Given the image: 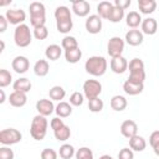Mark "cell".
I'll list each match as a JSON object with an SVG mask.
<instances>
[{
  "mask_svg": "<svg viewBox=\"0 0 159 159\" xmlns=\"http://www.w3.org/2000/svg\"><path fill=\"white\" fill-rule=\"evenodd\" d=\"M84 70L94 77H101L107 71V60L103 56H92L86 61Z\"/></svg>",
  "mask_w": 159,
  "mask_h": 159,
  "instance_id": "1",
  "label": "cell"
},
{
  "mask_svg": "<svg viewBox=\"0 0 159 159\" xmlns=\"http://www.w3.org/2000/svg\"><path fill=\"white\" fill-rule=\"evenodd\" d=\"M30 10V24L34 26V29L45 26L46 22V9L42 2L34 1L29 6Z\"/></svg>",
  "mask_w": 159,
  "mask_h": 159,
  "instance_id": "2",
  "label": "cell"
},
{
  "mask_svg": "<svg viewBox=\"0 0 159 159\" xmlns=\"http://www.w3.org/2000/svg\"><path fill=\"white\" fill-rule=\"evenodd\" d=\"M47 127H48V122L46 119V117L37 114L32 118L31 125H30V134L35 140H42L46 137L47 133Z\"/></svg>",
  "mask_w": 159,
  "mask_h": 159,
  "instance_id": "3",
  "label": "cell"
},
{
  "mask_svg": "<svg viewBox=\"0 0 159 159\" xmlns=\"http://www.w3.org/2000/svg\"><path fill=\"white\" fill-rule=\"evenodd\" d=\"M14 41L19 47H27L32 41V35L30 27L26 24H21L15 27L14 31Z\"/></svg>",
  "mask_w": 159,
  "mask_h": 159,
  "instance_id": "4",
  "label": "cell"
},
{
  "mask_svg": "<svg viewBox=\"0 0 159 159\" xmlns=\"http://www.w3.org/2000/svg\"><path fill=\"white\" fill-rule=\"evenodd\" d=\"M22 134L15 128H6L0 132V143L2 145H12L21 140Z\"/></svg>",
  "mask_w": 159,
  "mask_h": 159,
  "instance_id": "5",
  "label": "cell"
},
{
  "mask_svg": "<svg viewBox=\"0 0 159 159\" xmlns=\"http://www.w3.org/2000/svg\"><path fill=\"white\" fill-rule=\"evenodd\" d=\"M83 94L86 96L87 99H93L99 97L101 92H102V84L99 81L97 80H87L83 83Z\"/></svg>",
  "mask_w": 159,
  "mask_h": 159,
  "instance_id": "6",
  "label": "cell"
},
{
  "mask_svg": "<svg viewBox=\"0 0 159 159\" xmlns=\"http://www.w3.org/2000/svg\"><path fill=\"white\" fill-rule=\"evenodd\" d=\"M123 50H124V41L119 36H113L109 39L107 45V52L112 58L122 56Z\"/></svg>",
  "mask_w": 159,
  "mask_h": 159,
  "instance_id": "7",
  "label": "cell"
},
{
  "mask_svg": "<svg viewBox=\"0 0 159 159\" xmlns=\"http://www.w3.org/2000/svg\"><path fill=\"white\" fill-rule=\"evenodd\" d=\"M5 16H6L9 24H12L16 26L24 24V21L26 20V14L21 9H9V10H6Z\"/></svg>",
  "mask_w": 159,
  "mask_h": 159,
  "instance_id": "8",
  "label": "cell"
},
{
  "mask_svg": "<svg viewBox=\"0 0 159 159\" xmlns=\"http://www.w3.org/2000/svg\"><path fill=\"white\" fill-rule=\"evenodd\" d=\"M86 30L89 32V34H99L101 30H102V19L97 15V14H93V15H89L86 20Z\"/></svg>",
  "mask_w": 159,
  "mask_h": 159,
  "instance_id": "9",
  "label": "cell"
},
{
  "mask_svg": "<svg viewBox=\"0 0 159 159\" xmlns=\"http://www.w3.org/2000/svg\"><path fill=\"white\" fill-rule=\"evenodd\" d=\"M55 109H56V107L53 106V102L50 99L41 98L36 102V111L39 112V114H41L43 117L50 116Z\"/></svg>",
  "mask_w": 159,
  "mask_h": 159,
  "instance_id": "10",
  "label": "cell"
},
{
  "mask_svg": "<svg viewBox=\"0 0 159 159\" xmlns=\"http://www.w3.org/2000/svg\"><path fill=\"white\" fill-rule=\"evenodd\" d=\"M11 67L16 73H25L30 67V61L26 56H16L11 62Z\"/></svg>",
  "mask_w": 159,
  "mask_h": 159,
  "instance_id": "11",
  "label": "cell"
},
{
  "mask_svg": "<svg viewBox=\"0 0 159 159\" xmlns=\"http://www.w3.org/2000/svg\"><path fill=\"white\" fill-rule=\"evenodd\" d=\"M120 133H122L123 137H125L128 139L134 137V135H137L138 134V125H137V123L134 120H132V119L124 120L120 124Z\"/></svg>",
  "mask_w": 159,
  "mask_h": 159,
  "instance_id": "12",
  "label": "cell"
},
{
  "mask_svg": "<svg viewBox=\"0 0 159 159\" xmlns=\"http://www.w3.org/2000/svg\"><path fill=\"white\" fill-rule=\"evenodd\" d=\"M89 10H91V5L86 0H77L72 2V11L80 17L87 16L89 14Z\"/></svg>",
  "mask_w": 159,
  "mask_h": 159,
  "instance_id": "13",
  "label": "cell"
},
{
  "mask_svg": "<svg viewBox=\"0 0 159 159\" xmlns=\"http://www.w3.org/2000/svg\"><path fill=\"white\" fill-rule=\"evenodd\" d=\"M143 40H144L143 32L137 29H132L125 34V42L130 46H139L142 45Z\"/></svg>",
  "mask_w": 159,
  "mask_h": 159,
  "instance_id": "14",
  "label": "cell"
},
{
  "mask_svg": "<svg viewBox=\"0 0 159 159\" xmlns=\"http://www.w3.org/2000/svg\"><path fill=\"white\" fill-rule=\"evenodd\" d=\"M111 70L114 72V73H124L128 68V61L125 57L123 56H119V57H114L111 60Z\"/></svg>",
  "mask_w": 159,
  "mask_h": 159,
  "instance_id": "15",
  "label": "cell"
},
{
  "mask_svg": "<svg viewBox=\"0 0 159 159\" xmlns=\"http://www.w3.org/2000/svg\"><path fill=\"white\" fill-rule=\"evenodd\" d=\"M9 102L12 107H16V108H20V107H24L27 102V96L26 93H22V92H17V91H14L10 93L9 96Z\"/></svg>",
  "mask_w": 159,
  "mask_h": 159,
  "instance_id": "16",
  "label": "cell"
},
{
  "mask_svg": "<svg viewBox=\"0 0 159 159\" xmlns=\"http://www.w3.org/2000/svg\"><path fill=\"white\" fill-rule=\"evenodd\" d=\"M55 19H56V24L57 22L72 21L71 10L67 6H58V7H56V10H55Z\"/></svg>",
  "mask_w": 159,
  "mask_h": 159,
  "instance_id": "17",
  "label": "cell"
},
{
  "mask_svg": "<svg viewBox=\"0 0 159 159\" xmlns=\"http://www.w3.org/2000/svg\"><path fill=\"white\" fill-rule=\"evenodd\" d=\"M142 32L145 35H154L158 31V22L153 17H147L142 21Z\"/></svg>",
  "mask_w": 159,
  "mask_h": 159,
  "instance_id": "18",
  "label": "cell"
},
{
  "mask_svg": "<svg viewBox=\"0 0 159 159\" xmlns=\"http://www.w3.org/2000/svg\"><path fill=\"white\" fill-rule=\"evenodd\" d=\"M138 9L144 15L153 14L157 9V1L155 0H138Z\"/></svg>",
  "mask_w": 159,
  "mask_h": 159,
  "instance_id": "19",
  "label": "cell"
},
{
  "mask_svg": "<svg viewBox=\"0 0 159 159\" xmlns=\"http://www.w3.org/2000/svg\"><path fill=\"white\" fill-rule=\"evenodd\" d=\"M61 55H62V48H61L58 45H55V43L48 45V46L46 47V50H45V56H46V58L50 60V61H56V60H58V58L61 57Z\"/></svg>",
  "mask_w": 159,
  "mask_h": 159,
  "instance_id": "20",
  "label": "cell"
},
{
  "mask_svg": "<svg viewBox=\"0 0 159 159\" xmlns=\"http://www.w3.org/2000/svg\"><path fill=\"white\" fill-rule=\"evenodd\" d=\"M147 147V142L145 139L142 137V135H134L132 138H129V148L132 150H135V152H143Z\"/></svg>",
  "mask_w": 159,
  "mask_h": 159,
  "instance_id": "21",
  "label": "cell"
},
{
  "mask_svg": "<svg viewBox=\"0 0 159 159\" xmlns=\"http://www.w3.org/2000/svg\"><path fill=\"white\" fill-rule=\"evenodd\" d=\"M31 87H32V84H31L30 80L26 78V77H21V78H19V80H16V81L14 82V84H12L14 91L22 92V93H27V92L31 89Z\"/></svg>",
  "mask_w": 159,
  "mask_h": 159,
  "instance_id": "22",
  "label": "cell"
},
{
  "mask_svg": "<svg viewBox=\"0 0 159 159\" xmlns=\"http://www.w3.org/2000/svg\"><path fill=\"white\" fill-rule=\"evenodd\" d=\"M144 89V84H138V83H132L129 81H125L123 83V91L129 94V96H137L139 93H142Z\"/></svg>",
  "mask_w": 159,
  "mask_h": 159,
  "instance_id": "23",
  "label": "cell"
},
{
  "mask_svg": "<svg viewBox=\"0 0 159 159\" xmlns=\"http://www.w3.org/2000/svg\"><path fill=\"white\" fill-rule=\"evenodd\" d=\"M127 104H128V102H127L125 97H123L120 94H116V96H113L111 98V108L113 111L120 112V111L127 108Z\"/></svg>",
  "mask_w": 159,
  "mask_h": 159,
  "instance_id": "24",
  "label": "cell"
},
{
  "mask_svg": "<svg viewBox=\"0 0 159 159\" xmlns=\"http://www.w3.org/2000/svg\"><path fill=\"white\" fill-rule=\"evenodd\" d=\"M113 6H114V4L109 2V1H101L97 5V15L101 19H108V16H109Z\"/></svg>",
  "mask_w": 159,
  "mask_h": 159,
  "instance_id": "25",
  "label": "cell"
},
{
  "mask_svg": "<svg viewBox=\"0 0 159 159\" xmlns=\"http://www.w3.org/2000/svg\"><path fill=\"white\" fill-rule=\"evenodd\" d=\"M142 21L143 20L140 17V14L137 11H129L125 16V24L132 29H137L139 25H142Z\"/></svg>",
  "mask_w": 159,
  "mask_h": 159,
  "instance_id": "26",
  "label": "cell"
},
{
  "mask_svg": "<svg viewBox=\"0 0 159 159\" xmlns=\"http://www.w3.org/2000/svg\"><path fill=\"white\" fill-rule=\"evenodd\" d=\"M50 71V65L46 60H39L34 65V72L39 77H45Z\"/></svg>",
  "mask_w": 159,
  "mask_h": 159,
  "instance_id": "27",
  "label": "cell"
},
{
  "mask_svg": "<svg viewBox=\"0 0 159 159\" xmlns=\"http://www.w3.org/2000/svg\"><path fill=\"white\" fill-rule=\"evenodd\" d=\"M55 112H56L57 117H60V118H66V117H70V116H71V113H72V107H71L70 103L61 101V102L56 106Z\"/></svg>",
  "mask_w": 159,
  "mask_h": 159,
  "instance_id": "28",
  "label": "cell"
},
{
  "mask_svg": "<svg viewBox=\"0 0 159 159\" xmlns=\"http://www.w3.org/2000/svg\"><path fill=\"white\" fill-rule=\"evenodd\" d=\"M144 80H145L144 70H132V71H129V77L127 81H129L132 83L142 84V83H144Z\"/></svg>",
  "mask_w": 159,
  "mask_h": 159,
  "instance_id": "29",
  "label": "cell"
},
{
  "mask_svg": "<svg viewBox=\"0 0 159 159\" xmlns=\"http://www.w3.org/2000/svg\"><path fill=\"white\" fill-rule=\"evenodd\" d=\"M81 57H82V51L80 50V47L65 51V58L70 63H77L81 60Z\"/></svg>",
  "mask_w": 159,
  "mask_h": 159,
  "instance_id": "30",
  "label": "cell"
},
{
  "mask_svg": "<svg viewBox=\"0 0 159 159\" xmlns=\"http://www.w3.org/2000/svg\"><path fill=\"white\" fill-rule=\"evenodd\" d=\"M48 96L52 101H60L61 102V99H63L66 96V91L61 86H53L48 91Z\"/></svg>",
  "mask_w": 159,
  "mask_h": 159,
  "instance_id": "31",
  "label": "cell"
},
{
  "mask_svg": "<svg viewBox=\"0 0 159 159\" xmlns=\"http://www.w3.org/2000/svg\"><path fill=\"white\" fill-rule=\"evenodd\" d=\"M58 155L62 159H71L73 155H76V152H75L73 145H71V144H62L60 147Z\"/></svg>",
  "mask_w": 159,
  "mask_h": 159,
  "instance_id": "32",
  "label": "cell"
},
{
  "mask_svg": "<svg viewBox=\"0 0 159 159\" xmlns=\"http://www.w3.org/2000/svg\"><path fill=\"white\" fill-rule=\"evenodd\" d=\"M53 134H55V138H56L58 142H66V140L71 137V129H70L68 125L65 124L62 128L55 130Z\"/></svg>",
  "mask_w": 159,
  "mask_h": 159,
  "instance_id": "33",
  "label": "cell"
},
{
  "mask_svg": "<svg viewBox=\"0 0 159 159\" xmlns=\"http://www.w3.org/2000/svg\"><path fill=\"white\" fill-rule=\"evenodd\" d=\"M61 47H62L65 51L73 50V48H77V47H78V42H77L76 37H73V36H65V37L62 39Z\"/></svg>",
  "mask_w": 159,
  "mask_h": 159,
  "instance_id": "34",
  "label": "cell"
},
{
  "mask_svg": "<svg viewBox=\"0 0 159 159\" xmlns=\"http://www.w3.org/2000/svg\"><path fill=\"white\" fill-rule=\"evenodd\" d=\"M123 17H124V10L120 9V7L113 6V9H112V11H111V14H109V16H108L107 20H109L111 22H114L116 24V22H119Z\"/></svg>",
  "mask_w": 159,
  "mask_h": 159,
  "instance_id": "35",
  "label": "cell"
},
{
  "mask_svg": "<svg viewBox=\"0 0 159 159\" xmlns=\"http://www.w3.org/2000/svg\"><path fill=\"white\" fill-rule=\"evenodd\" d=\"M103 101L97 97V98H93V99H88V109L93 113H98L103 109Z\"/></svg>",
  "mask_w": 159,
  "mask_h": 159,
  "instance_id": "36",
  "label": "cell"
},
{
  "mask_svg": "<svg viewBox=\"0 0 159 159\" xmlns=\"http://www.w3.org/2000/svg\"><path fill=\"white\" fill-rule=\"evenodd\" d=\"M11 81H12L11 73H10L7 70L1 68V70H0V87L4 88V87H6V86H9V84L11 83Z\"/></svg>",
  "mask_w": 159,
  "mask_h": 159,
  "instance_id": "37",
  "label": "cell"
},
{
  "mask_svg": "<svg viewBox=\"0 0 159 159\" xmlns=\"http://www.w3.org/2000/svg\"><path fill=\"white\" fill-rule=\"evenodd\" d=\"M76 159H94L93 152L88 147H81L76 152Z\"/></svg>",
  "mask_w": 159,
  "mask_h": 159,
  "instance_id": "38",
  "label": "cell"
},
{
  "mask_svg": "<svg viewBox=\"0 0 159 159\" xmlns=\"http://www.w3.org/2000/svg\"><path fill=\"white\" fill-rule=\"evenodd\" d=\"M70 104L75 107H80L83 104V94L81 92H73L70 96Z\"/></svg>",
  "mask_w": 159,
  "mask_h": 159,
  "instance_id": "39",
  "label": "cell"
},
{
  "mask_svg": "<svg viewBox=\"0 0 159 159\" xmlns=\"http://www.w3.org/2000/svg\"><path fill=\"white\" fill-rule=\"evenodd\" d=\"M34 36L36 40H45L48 36V30L46 26H40L34 29Z\"/></svg>",
  "mask_w": 159,
  "mask_h": 159,
  "instance_id": "40",
  "label": "cell"
},
{
  "mask_svg": "<svg viewBox=\"0 0 159 159\" xmlns=\"http://www.w3.org/2000/svg\"><path fill=\"white\" fill-rule=\"evenodd\" d=\"M72 26H73V22L72 21H68V22H57L56 24V27H57V31L61 32V34H67L72 30Z\"/></svg>",
  "mask_w": 159,
  "mask_h": 159,
  "instance_id": "41",
  "label": "cell"
},
{
  "mask_svg": "<svg viewBox=\"0 0 159 159\" xmlns=\"http://www.w3.org/2000/svg\"><path fill=\"white\" fill-rule=\"evenodd\" d=\"M0 159H14V152L9 147L4 145L0 148Z\"/></svg>",
  "mask_w": 159,
  "mask_h": 159,
  "instance_id": "42",
  "label": "cell"
},
{
  "mask_svg": "<svg viewBox=\"0 0 159 159\" xmlns=\"http://www.w3.org/2000/svg\"><path fill=\"white\" fill-rule=\"evenodd\" d=\"M41 159H57V153L51 148H45L41 152Z\"/></svg>",
  "mask_w": 159,
  "mask_h": 159,
  "instance_id": "43",
  "label": "cell"
},
{
  "mask_svg": "<svg viewBox=\"0 0 159 159\" xmlns=\"http://www.w3.org/2000/svg\"><path fill=\"white\" fill-rule=\"evenodd\" d=\"M133 158H134L133 150L129 148H123L118 153V159H133Z\"/></svg>",
  "mask_w": 159,
  "mask_h": 159,
  "instance_id": "44",
  "label": "cell"
},
{
  "mask_svg": "<svg viewBox=\"0 0 159 159\" xmlns=\"http://www.w3.org/2000/svg\"><path fill=\"white\" fill-rule=\"evenodd\" d=\"M50 125H51V128H52V129H53V132H55V130H57V129L62 128V127L65 125V123H63V120H62L60 117H55V118H52V119H51Z\"/></svg>",
  "mask_w": 159,
  "mask_h": 159,
  "instance_id": "45",
  "label": "cell"
},
{
  "mask_svg": "<svg viewBox=\"0 0 159 159\" xmlns=\"http://www.w3.org/2000/svg\"><path fill=\"white\" fill-rule=\"evenodd\" d=\"M149 144L152 148L159 145V130H154L149 137Z\"/></svg>",
  "mask_w": 159,
  "mask_h": 159,
  "instance_id": "46",
  "label": "cell"
},
{
  "mask_svg": "<svg viewBox=\"0 0 159 159\" xmlns=\"http://www.w3.org/2000/svg\"><path fill=\"white\" fill-rule=\"evenodd\" d=\"M130 4H132L130 0H114V6L120 7V9H123V10H125L127 7H129Z\"/></svg>",
  "mask_w": 159,
  "mask_h": 159,
  "instance_id": "47",
  "label": "cell"
},
{
  "mask_svg": "<svg viewBox=\"0 0 159 159\" xmlns=\"http://www.w3.org/2000/svg\"><path fill=\"white\" fill-rule=\"evenodd\" d=\"M7 19L5 15H0V32H5L7 29Z\"/></svg>",
  "mask_w": 159,
  "mask_h": 159,
  "instance_id": "48",
  "label": "cell"
},
{
  "mask_svg": "<svg viewBox=\"0 0 159 159\" xmlns=\"http://www.w3.org/2000/svg\"><path fill=\"white\" fill-rule=\"evenodd\" d=\"M0 94H1V99H0V103L2 104V103L5 102V92H4V89H0Z\"/></svg>",
  "mask_w": 159,
  "mask_h": 159,
  "instance_id": "49",
  "label": "cell"
},
{
  "mask_svg": "<svg viewBox=\"0 0 159 159\" xmlns=\"http://www.w3.org/2000/svg\"><path fill=\"white\" fill-rule=\"evenodd\" d=\"M99 159H113V158H112L109 154H103V155L99 157Z\"/></svg>",
  "mask_w": 159,
  "mask_h": 159,
  "instance_id": "50",
  "label": "cell"
},
{
  "mask_svg": "<svg viewBox=\"0 0 159 159\" xmlns=\"http://www.w3.org/2000/svg\"><path fill=\"white\" fill-rule=\"evenodd\" d=\"M153 150H154V153H155V155H158V157H159V145H157V147H154V148H153Z\"/></svg>",
  "mask_w": 159,
  "mask_h": 159,
  "instance_id": "51",
  "label": "cell"
},
{
  "mask_svg": "<svg viewBox=\"0 0 159 159\" xmlns=\"http://www.w3.org/2000/svg\"><path fill=\"white\" fill-rule=\"evenodd\" d=\"M0 43H1V50H0V52H2V51H4V48H5V43H4V41H1Z\"/></svg>",
  "mask_w": 159,
  "mask_h": 159,
  "instance_id": "52",
  "label": "cell"
},
{
  "mask_svg": "<svg viewBox=\"0 0 159 159\" xmlns=\"http://www.w3.org/2000/svg\"><path fill=\"white\" fill-rule=\"evenodd\" d=\"M10 2H11V1H5V2H1L0 5H1V6H5V5H7V4H10Z\"/></svg>",
  "mask_w": 159,
  "mask_h": 159,
  "instance_id": "53",
  "label": "cell"
}]
</instances>
